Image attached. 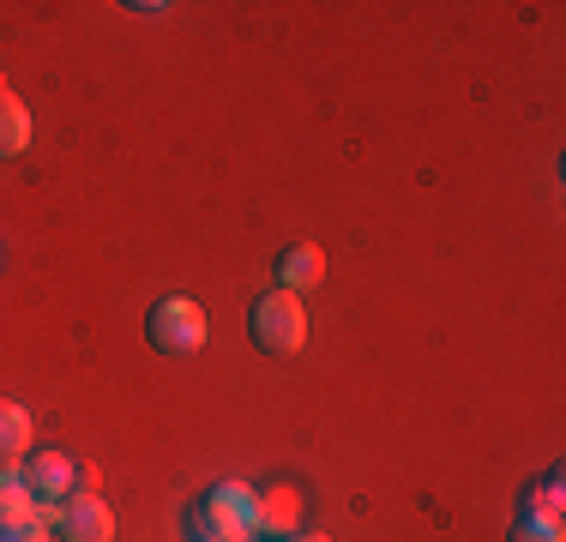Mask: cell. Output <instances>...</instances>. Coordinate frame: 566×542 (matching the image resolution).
<instances>
[{
	"mask_svg": "<svg viewBox=\"0 0 566 542\" xmlns=\"http://www.w3.org/2000/svg\"><path fill=\"white\" fill-rule=\"evenodd\" d=\"M73 494H97V470L91 465H73Z\"/></svg>",
	"mask_w": 566,
	"mask_h": 542,
	"instance_id": "5bb4252c",
	"label": "cell"
},
{
	"mask_svg": "<svg viewBox=\"0 0 566 542\" xmlns=\"http://www.w3.org/2000/svg\"><path fill=\"white\" fill-rule=\"evenodd\" d=\"M506 542H566V531H560V524H548V519H531V512H518V524H512Z\"/></svg>",
	"mask_w": 566,
	"mask_h": 542,
	"instance_id": "7c38bea8",
	"label": "cell"
},
{
	"mask_svg": "<svg viewBox=\"0 0 566 542\" xmlns=\"http://www.w3.org/2000/svg\"><path fill=\"white\" fill-rule=\"evenodd\" d=\"M73 465L78 458H66V452H24V488H31L36 500H43V512L55 507V500L73 494Z\"/></svg>",
	"mask_w": 566,
	"mask_h": 542,
	"instance_id": "8992f818",
	"label": "cell"
},
{
	"mask_svg": "<svg viewBox=\"0 0 566 542\" xmlns=\"http://www.w3.org/2000/svg\"><path fill=\"white\" fill-rule=\"evenodd\" d=\"M0 542H49V519H31V524H7Z\"/></svg>",
	"mask_w": 566,
	"mask_h": 542,
	"instance_id": "4fadbf2b",
	"label": "cell"
},
{
	"mask_svg": "<svg viewBox=\"0 0 566 542\" xmlns=\"http://www.w3.org/2000/svg\"><path fill=\"white\" fill-rule=\"evenodd\" d=\"M31 410H24L19 398H0V465H12V458L31 452Z\"/></svg>",
	"mask_w": 566,
	"mask_h": 542,
	"instance_id": "30bf717a",
	"label": "cell"
},
{
	"mask_svg": "<svg viewBox=\"0 0 566 542\" xmlns=\"http://www.w3.org/2000/svg\"><path fill=\"white\" fill-rule=\"evenodd\" d=\"M206 308L193 302V295H164V302L145 314V337H151L157 356H193V350H206Z\"/></svg>",
	"mask_w": 566,
	"mask_h": 542,
	"instance_id": "3957f363",
	"label": "cell"
},
{
	"mask_svg": "<svg viewBox=\"0 0 566 542\" xmlns=\"http://www.w3.org/2000/svg\"><path fill=\"white\" fill-rule=\"evenodd\" d=\"M248 337H253V350H265V356H295V350L307 344V308H302V295H290V290L260 295V302H253V314H248Z\"/></svg>",
	"mask_w": 566,
	"mask_h": 542,
	"instance_id": "6da1fadb",
	"label": "cell"
},
{
	"mask_svg": "<svg viewBox=\"0 0 566 542\" xmlns=\"http://www.w3.org/2000/svg\"><path fill=\"white\" fill-rule=\"evenodd\" d=\"M31 519H43V500L24 488L19 470L0 465V531H7V524H31Z\"/></svg>",
	"mask_w": 566,
	"mask_h": 542,
	"instance_id": "ba28073f",
	"label": "cell"
},
{
	"mask_svg": "<svg viewBox=\"0 0 566 542\" xmlns=\"http://www.w3.org/2000/svg\"><path fill=\"white\" fill-rule=\"evenodd\" d=\"M290 542H326V536H290Z\"/></svg>",
	"mask_w": 566,
	"mask_h": 542,
	"instance_id": "9a60e30c",
	"label": "cell"
},
{
	"mask_svg": "<svg viewBox=\"0 0 566 542\" xmlns=\"http://www.w3.org/2000/svg\"><path fill=\"white\" fill-rule=\"evenodd\" d=\"M55 542H115V512L103 494H66L43 512Z\"/></svg>",
	"mask_w": 566,
	"mask_h": 542,
	"instance_id": "277c9868",
	"label": "cell"
},
{
	"mask_svg": "<svg viewBox=\"0 0 566 542\" xmlns=\"http://www.w3.org/2000/svg\"><path fill=\"white\" fill-rule=\"evenodd\" d=\"M319 278H326V253H319L314 241H290V248L277 253V290L302 295V290H314Z\"/></svg>",
	"mask_w": 566,
	"mask_h": 542,
	"instance_id": "52a82bcc",
	"label": "cell"
},
{
	"mask_svg": "<svg viewBox=\"0 0 566 542\" xmlns=\"http://www.w3.org/2000/svg\"><path fill=\"white\" fill-rule=\"evenodd\" d=\"M302 524V494L290 482H272V488H253V536H295Z\"/></svg>",
	"mask_w": 566,
	"mask_h": 542,
	"instance_id": "5b68a950",
	"label": "cell"
},
{
	"mask_svg": "<svg viewBox=\"0 0 566 542\" xmlns=\"http://www.w3.org/2000/svg\"><path fill=\"white\" fill-rule=\"evenodd\" d=\"M31 145V108L12 85H0V157H19Z\"/></svg>",
	"mask_w": 566,
	"mask_h": 542,
	"instance_id": "9c48e42d",
	"label": "cell"
},
{
	"mask_svg": "<svg viewBox=\"0 0 566 542\" xmlns=\"http://www.w3.org/2000/svg\"><path fill=\"white\" fill-rule=\"evenodd\" d=\"M253 536V488L218 482L193 507V542H248Z\"/></svg>",
	"mask_w": 566,
	"mask_h": 542,
	"instance_id": "7a4b0ae2",
	"label": "cell"
},
{
	"mask_svg": "<svg viewBox=\"0 0 566 542\" xmlns=\"http://www.w3.org/2000/svg\"><path fill=\"white\" fill-rule=\"evenodd\" d=\"M524 512H531V519H548V524H560V512H566V500H560V465L548 470V477L536 482L531 494H524Z\"/></svg>",
	"mask_w": 566,
	"mask_h": 542,
	"instance_id": "8fae6325",
	"label": "cell"
}]
</instances>
